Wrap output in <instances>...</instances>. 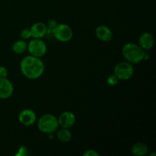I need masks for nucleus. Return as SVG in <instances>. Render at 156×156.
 <instances>
[{"instance_id": "obj_22", "label": "nucleus", "mask_w": 156, "mask_h": 156, "mask_svg": "<svg viewBox=\"0 0 156 156\" xmlns=\"http://www.w3.org/2000/svg\"><path fill=\"white\" fill-rule=\"evenodd\" d=\"M150 156H152V155H156V153L155 152H153V153H152V154H150V155H149Z\"/></svg>"}, {"instance_id": "obj_11", "label": "nucleus", "mask_w": 156, "mask_h": 156, "mask_svg": "<svg viewBox=\"0 0 156 156\" xmlns=\"http://www.w3.org/2000/svg\"><path fill=\"white\" fill-rule=\"evenodd\" d=\"M95 35L100 41L103 42H110L113 38L112 30L105 25H100L96 28Z\"/></svg>"}, {"instance_id": "obj_20", "label": "nucleus", "mask_w": 156, "mask_h": 156, "mask_svg": "<svg viewBox=\"0 0 156 156\" xmlns=\"http://www.w3.org/2000/svg\"><path fill=\"white\" fill-rule=\"evenodd\" d=\"M84 156H99L98 152H96L94 149H88L83 153Z\"/></svg>"}, {"instance_id": "obj_15", "label": "nucleus", "mask_w": 156, "mask_h": 156, "mask_svg": "<svg viewBox=\"0 0 156 156\" xmlns=\"http://www.w3.org/2000/svg\"><path fill=\"white\" fill-rule=\"evenodd\" d=\"M27 44L24 41H18L12 45V50L16 54H22L27 50Z\"/></svg>"}, {"instance_id": "obj_7", "label": "nucleus", "mask_w": 156, "mask_h": 156, "mask_svg": "<svg viewBox=\"0 0 156 156\" xmlns=\"http://www.w3.org/2000/svg\"><path fill=\"white\" fill-rule=\"evenodd\" d=\"M14 92V86L7 78H0V99H8Z\"/></svg>"}, {"instance_id": "obj_19", "label": "nucleus", "mask_w": 156, "mask_h": 156, "mask_svg": "<svg viewBox=\"0 0 156 156\" xmlns=\"http://www.w3.org/2000/svg\"><path fill=\"white\" fill-rule=\"evenodd\" d=\"M57 25H58V23L56 20H54V19L49 20L48 23H47V30L53 31V29H54Z\"/></svg>"}, {"instance_id": "obj_10", "label": "nucleus", "mask_w": 156, "mask_h": 156, "mask_svg": "<svg viewBox=\"0 0 156 156\" xmlns=\"http://www.w3.org/2000/svg\"><path fill=\"white\" fill-rule=\"evenodd\" d=\"M30 30L31 33V37L41 39L47 35V24L43 22H37L30 27Z\"/></svg>"}, {"instance_id": "obj_2", "label": "nucleus", "mask_w": 156, "mask_h": 156, "mask_svg": "<svg viewBox=\"0 0 156 156\" xmlns=\"http://www.w3.org/2000/svg\"><path fill=\"white\" fill-rule=\"evenodd\" d=\"M146 51L140 45L134 43H127L122 49V54L126 61L131 64H137L144 60Z\"/></svg>"}, {"instance_id": "obj_4", "label": "nucleus", "mask_w": 156, "mask_h": 156, "mask_svg": "<svg viewBox=\"0 0 156 156\" xmlns=\"http://www.w3.org/2000/svg\"><path fill=\"white\" fill-rule=\"evenodd\" d=\"M114 74L119 80L126 81L131 79L134 74V67L130 62L125 61L120 62L115 66L114 69Z\"/></svg>"}, {"instance_id": "obj_17", "label": "nucleus", "mask_w": 156, "mask_h": 156, "mask_svg": "<svg viewBox=\"0 0 156 156\" xmlns=\"http://www.w3.org/2000/svg\"><path fill=\"white\" fill-rule=\"evenodd\" d=\"M20 37L23 40H28L31 37V33H30V28H24L20 33Z\"/></svg>"}, {"instance_id": "obj_6", "label": "nucleus", "mask_w": 156, "mask_h": 156, "mask_svg": "<svg viewBox=\"0 0 156 156\" xmlns=\"http://www.w3.org/2000/svg\"><path fill=\"white\" fill-rule=\"evenodd\" d=\"M27 50L30 53V55L41 58L47 53V44L41 39L34 38L27 44Z\"/></svg>"}, {"instance_id": "obj_12", "label": "nucleus", "mask_w": 156, "mask_h": 156, "mask_svg": "<svg viewBox=\"0 0 156 156\" xmlns=\"http://www.w3.org/2000/svg\"><path fill=\"white\" fill-rule=\"evenodd\" d=\"M139 45L146 51L149 50L154 46V37L149 32H145L139 38Z\"/></svg>"}, {"instance_id": "obj_1", "label": "nucleus", "mask_w": 156, "mask_h": 156, "mask_svg": "<svg viewBox=\"0 0 156 156\" xmlns=\"http://www.w3.org/2000/svg\"><path fill=\"white\" fill-rule=\"evenodd\" d=\"M20 69L21 73L27 79L34 80L42 76L45 67L41 58L29 55L23 58L21 61Z\"/></svg>"}, {"instance_id": "obj_18", "label": "nucleus", "mask_w": 156, "mask_h": 156, "mask_svg": "<svg viewBox=\"0 0 156 156\" xmlns=\"http://www.w3.org/2000/svg\"><path fill=\"white\" fill-rule=\"evenodd\" d=\"M29 155L28 149L25 146H22L19 148L18 152L15 154V156H27Z\"/></svg>"}, {"instance_id": "obj_8", "label": "nucleus", "mask_w": 156, "mask_h": 156, "mask_svg": "<svg viewBox=\"0 0 156 156\" xmlns=\"http://www.w3.org/2000/svg\"><path fill=\"white\" fill-rule=\"evenodd\" d=\"M76 122V117L71 111H65L62 112L59 115L58 118V123L59 126L62 128H69L73 127Z\"/></svg>"}, {"instance_id": "obj_14", "label": "nucleus", "mask_w": 156, "mask_h": 156, "mask_svg": "<svg viewBox=\"0 0 156 156\" xmlns=\"http://www.w3.org/2000/svg\"><path fill=\"white\" fill-rule=\"evenodd\" d=\"M57 138L59 141L62 143H68L72 139V133L69 129L66 128H61L57 131Z\"/></svg>"}, {"instance_id": "obj_3", "label": "nucleus", "mask_w": 156, "mask_h": 156, "mask_svg": "<svg viewBox=\"0 0 156 156\" xmlns=\"http://www.w3.org/2000/svg\"><path fill=\"white\" fill-rule=\"evenodd\" d=\"M58 119L51 114H46L41 116L37 121V127L41 132L52 134L59 128Z\"/></svg>"}, {"instance_id": "obj_16", "label": "nucleus", "mask_w": 156, "mask_h": 156, "mask_svg": "<svg viewBox=\"0 0 156 156\" xmlns=\"http://www.w3.org/2000/svg\"><path fill=\"white\" fill-rule=\"evenodd\" d=\"M118 82L119 79H117V77L114 74L111 75V76H108V79H107V83H108V85H109L110 86H116V85L118 84Z\"/></svg>"}, {"instance_id": "obj_21", "label": "nucleus", "mask_w": 156, "mask_h": 156, "mask_svg": "<svg viewBox=\"0 0 156 156\" xmlns=\"http://www.w3.org/2000/svg\"><path fill=\"white\" fill-rule=\"evenodd\" d=\"M9 75L8 69L4 66H0V78H7Z\"/></svg>"}, {"instance_id": "obj_5", "label": "nucleus", "mask_w": 156, "mask_h": 156, "mask_svg": "<svg viewBox=\"0 0 156 156\" xmlns=\"http://www.w3.org/2000/svg\"><path fill=\"white\" fill-rule=\"evenodd\" d=\"M53 36L60 42H69L73 37V29L68 24H58V25L53 29Z\"/></svg>"}, {"instance_id": "obj_13", "label": "nucleus", "mask_w": 156, "mask_h": 156, "mask_svg": "<svg viewBox=\"0 0 156 156\" xmlns=\"http://www.w3.org/2000/svg\"><path fill=\"white\" fill-rule=\"evenodd\" d=\"M148 146L146 143L138 142L133 145L131 148V152L135 156H143L145 155L148 152Z\"/></svg>"}, {"instance_id": "obj_9", "label": "nucleus", "mask_w": 156, "mask_h": 156, "mask_svg": "<svg viewBox=\"0 0 156 156\" xmlns=\"http://www.w3.org/2000/svg\"><path fill=\"white\" fill-rule=\"evenodd\" d=\"M18 120L22 125L30 126L37 120V115L31 109H24L18 115Z\"/></svg>"}]
</instances>
